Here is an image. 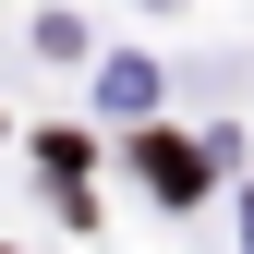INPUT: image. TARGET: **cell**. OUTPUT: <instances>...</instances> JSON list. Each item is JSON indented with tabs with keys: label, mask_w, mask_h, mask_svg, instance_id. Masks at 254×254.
<instances>
[{
	"label": "cell",
	"mask_w": 254,
	"mask_h": 254,
	"mask_svg": "<svg viewBox=\"0 0 254 254\" xmlns=\"http://www.w3.org/2000/svg\"><path fill=\"white\" fill-rule=\"evenodd\" d=\"M145 182H157V194H194V182H206V157H194V145H170V133H157V145H145Z\"/></svg>",
	"instance_id": "obj_1"
}]
</instances>
